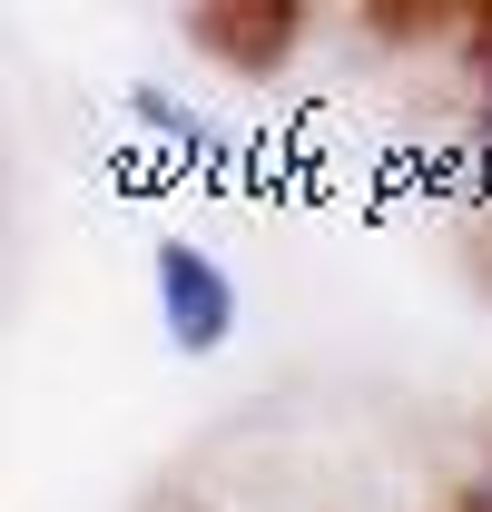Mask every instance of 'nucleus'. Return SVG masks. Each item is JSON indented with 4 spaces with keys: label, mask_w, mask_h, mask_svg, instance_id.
Returning <instances> with one entry per match:
<instances>
[{
    "label": "nucleus",
    "mask_w": 492,
    "mask_h": 512,
    "mask_svg": "<svg viewBox=\"0 0 492 512\" xmlns=\"http://www.w3.org/2000/svg\"><path fill=\"white\" fill-rule=\"evenodd\" d=\"M483 89H492V60H483Z\"/></svg>",
    "instance_id": "2"
},
{
    "label": "nucleus",
    "mask_w": 492,
    "mask_h": 512,
    "mask_svg": "<svg viewBox=\"0 0 492 512\" xmlns=\"http://www.w3.org/2000/svg\"><path fill=\"white\" fill-rule=\"evenodd\" d=\"M148 296H158V325H168L178 355H217L237 335V276L197 247V237H168V247L148 256Z\"/></svg>",
    "instance_id": "1"
}]
</instances>
